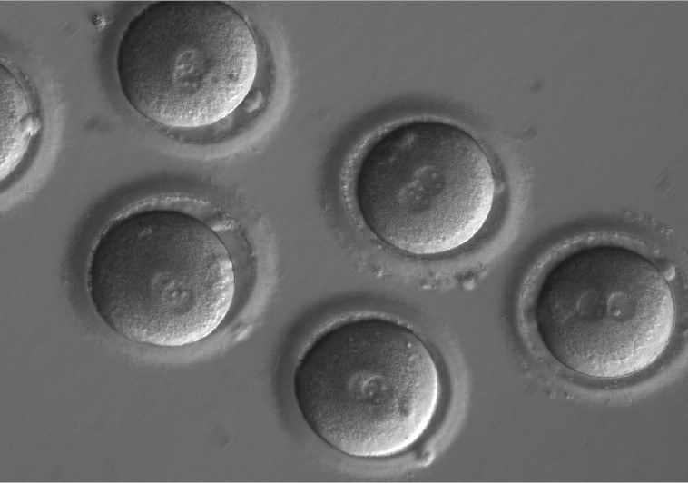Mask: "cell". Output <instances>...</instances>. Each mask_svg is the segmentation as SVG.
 Returning a JSON list of instances; mask_svg holds the SVG:
<instances>
[{"instance_id":"6da1fadb","label":"cell","mask_w":688,"mask_h":483,"mask_svg":"<svg viewBox=\"0 0 688 483\" xmlns=\"http://www.w3.org/2000/svg\"><path fill=\"white\" fill-rule=\"evenodd\" d=\"M87 288L96 314L119 335L179 347L220 326L233 301L235 273L226 246L202 221L147 202L101 231Z\"/></svg>"},{"instance_id":"7a4b0ae2","label":"cell","mask_w":688,"mask_h":483,"mask_svg":"<svg viewBox=\"0 0 688 483\" xmlns=\"http://www.w3.org/2000/svg\"><path fill=\"white\" fill-rule=\"evenodd\" d=\"M292 391L320 439L349 456L379 458L417 443L441 399L437 362L409 329L381 318L348 320L298 360Z\"/></svg>"},{"instance_id":"3957f363","label":"cell","mask_w":688,"mask_h":483,"mask_svg":"<svg viewBox=\"0 0 688 483\" xmlns=\"http://www.w3.org/2000/svg\"><path fill=\"white\" fill-rule=\"evenodd\" d=\"M671 287L641 253L597 244L573 251L544 275L535 303L548 352L586 377L620 379L656 362L675 324Z\"/></svg>"},{"instance_id":"277c9868","label":"cell","mask_w":688,"mask_h":483,"mask_svg":"<svg viewBox=\"0 0 688 483\" xmlns=\"http://www.w3.org/2000/svg\"><path fill=\"white\" fill-rule=\"evenodd\" d=\"M359 213L372 233L408 254L433 256L471 241L492 210L495 180L478 143L439 121H413L380 136L359 165Z\"/></svg>"},{"instance_id":"5b68a950","label":"cell","mask_w":688,"mask_h":483,"mask_svg":"<svg viewBox=\"0 0 688 483\" xmlns=\"http://www.w3.org/2000/svg\"><path fill=\"white\" fill-rule=\"evenodd\" d=\"M121 90L160 124L211 125L245 99L258 70L254 36L241 15L218 1H162L141 10L117 50Z\"/></svg>"}]
</instances>
